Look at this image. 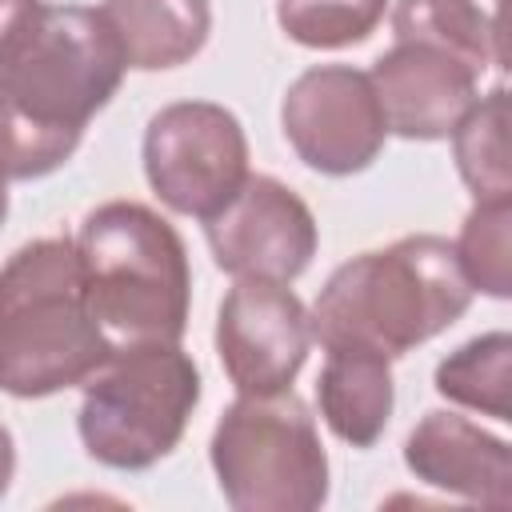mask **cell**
I'll return each mask as SVG.
<instances>
[{"instance_id":"obj_1","label":"cell","mask_w":512,"mask_h":512,"mask_svg":"<svg viewBox=\"0 0 512 512\" xmlns=\"http://www.w3.org/2000/svg\"><path fill=\"white\" fill-rule=\"evenodd\" d=\"M472 304L444 236H400L344 260L320 288L308 324L324 348H368L388 360L452 328Z\"/></svg>"},{"instance_id":"obj_2","label":"cell","mask_w":512,"mask_h":512,"mask_svg":"<svg viewBox=\"0 0 512 512\" xmlns=\"http://www.w3.org/2000/svg\"><path fill=\"white\" fill-rule=\"evenodd\" d=\"M116 348L100 332L72 236L16 248L0 268V392L56 396L96 376Z\"/></svg>"},{"instance_id":"obj_3","label":"cell","mask_w":512,"mask_h":512,"mask_svg":"<svg viewBox=\"0 0 512 512\" xmlns=\"http://www.w3.org/2000/svg\"><path fill=\"white\" fill-rule=\"evenodd\" d=\"M88 308L112 348L180 344L192 304V268L180 232L136 200H108L72 236Z\"/></svg>"},{"instance_id":"obj_4","label":"cell","mask_w":512,"mask_h":512,"mask_svg":"<svg viewBox=\"0 0 512 512\" xmlns=\"http://www.w3.org/2000/svg\"><path fill=\"white\" fill-rule=\"evenodd\" d=\"M124 72V52L100 8L40 0L0 56V100L40 128L84 136Z\"/></svg>"},{"instance_id":"obj_5","label":"cell","mask_w":512,"mask_h":512,"mask_svg":"<svg viewBox=\"0 0 512 512\" xmlns=\"http://www.w3.org/2000/svg\"><path fill=\"white\" fill-rule=\"evenodd\" d=\"M200 404V368L180 344L116 348L108 364L84 380L80 440L84 452L116 472L160 464Z\"/></svg>"},{"instance_id":"obj_6","label":"cell","mask_w":512,"mask_h":512,"mask_svg":"<svg viewBox=\"0 0 512 512\" xmlns=\"http://www.w3.org/2000/svg\"><path fill=\"white\" fill-rule=\"evenodd\" d=\"M208 460L236 512H316L328 500V452L292 388L232 400L216 420Z\"/></svg>"},{"instance_id":"obj_7","label":"cell","mask_w":512,"mask_h":512,"mask_svg":"<svg viewBox=\"0 0 512 512\" xmlns=\"http://www.w3.org/2000/svg\"><path fill=\"white\" fill-rule=\"evenodd\" d=\"M144 176L164 208L180 216H216L248 172L244 124L212 100H176L148 120Z\"/></svg>"},{"instance_id":"obj_8","label":"cell","mask_w":512,"mask_h":512,"mask_svg":"<svg viewBox=\"0 0 512 512\" xmlns=\"http://www.w3.org/2000/svg\"><path fill=\"white\" fill-rule=\"evenodd\" d=\"M280 128L292 152L324 176L364 172L388 140L376 88L368 72L352 64H316L300 72L284 92Z\"/></svg>"},{"instance_id":"obj_9","label":"cell","mask_w":512,"mask_h":512,"mask_svg":"<svg viewBox=\"0 0 512 512\" xmlns=\"http://www.w3.org/2000/svg\"><path fill=\"white\" fill-rule=\"evenodd\" d=\"M312 348L300 296L280 280H236L216 312V356L240 396L292 388Z\"/></svg>"},{"instance_id":"obj_10","label":"cell","mask_w":512,"mask_h":512,"mask_svg":"<svg viewBox=\"0 0 512 512\" xmlns=\"http://www.w3.org/2000/svg\"><path fill=\"white\" fill-rule=\"evenodd\" d=\"M204 240L220 272L236 280L292 284L316 256L312 208L276 176H248L240 192L204 220Z\"/></svg>"},{"instance_id":"obj_11","label":"cell","mask_w":512,"mask_h":512,"mask_svg":"<svg viewBox=\"0 0 512 512\" xmlns=\"http://www.w3.org/2000/svg\"><path fill=\"white\" fill-rule=\"evenodd\" d=\"M388 132L404 140H448L460 116L476 104L480 72L464 60L416 44L396 40L368 72Z\"/></svg>"},{"instance_id":"obj_12","label":"cell","mask_w":512,"mask_h":512,"mask_svg":"<svg viewBox=\"0 0 512 512\" xmlns=\"http://www.w3.org/2000/svg\"><path fill=\"white\" fill-rule=\"evenodd\" d=\"M404 464L420 484L468 504L508 508L512 500L508 444L460 412H424L404 440Z\"/></svg>"},{"instance_id":"obj_13","label":"cell","mask_w":512,"mask_h":512,"mask_svg":"<svg viewBox=\"0 0 512 512\" xmlns=\"http://www.w3.org/2000/svg\"><path fill=\"white\" fill-rule=\"evenodd\" d=\"M100 16L124 52V64L136 72L188 64L212 32L208 0H104Z\"/></svg>"},{"instance_id":"obj_14","label":"cell","mask_w":512,"mask_h":512,"mask_svg":"<svg viewBox=\"0 0 512 512\" xmlns=\"http://www.w3.org/2000/svg\"><path fill=\"white\" fill-rule=\"evenodd\" d=\"M320 416L336 440L352 448H372L396 404L392 360L368 348H328V360L316 376Z\"/></svg>"},{"instance_id":"obj_15","label":"cell","mask_w":512,"mask_h":512,"mask_svg":"<svg viewBox=\"0 0 512 512\" xmlns=\"http://www.w3.org/2000/svg\"><path fill=\"white\" fill-rule=\"evenodd\" d=\"M392 36L440 48L480 76L500 60L496 20L476 0H396Z\"/></svg>"},{"instance_id":"obj_16","label":"cell","mask_w":512,"mask_h":512,"mask_svg":"<svg viewBox=\"0 0 512 512\" xmlns=\"http://www.w3.org/2000/svg\"><path fill=\"white\" fill-rule=\"evenodd\" d=\"M436 392L460 408L484 412L492 420H512L508 388H512V336L484 332L436 364Z\"/></svg>"},{"instance_id":"obj_17","label":"cell","mask_w":512,"mask_h":512,"mask_svg":"<svg viewBox=\"0 0 512 512\" xmlns=\"http://www.w3.org/2000/svg\"><path fill=\"white\" fill-rule=\"evenodd\" d=\"M456 172L476 200H512L508 168V92L492 88L452 128Z\"/></svg>"},{"instance_id":"obj_18","label":"cell","mask_w":512,"mask_h":512,"mask_svg":"<svg viewBox=\"0 0 512 512\" xmlns=\"http://www.w3.org/2000/svg\"><path fill=\"white\" fill-rule=\"evenodd\" d=\"M508 228H512V200H476L464 216L460 236L452 244L456 264L472 292L492 300L512 296V256H508Z\"/></svg>"},{"instance_id":"obj_19","label":"cell","mask_w":512,"mask_h":512,"mask_svg":"<svg viewBox=\"0 0 512 512\" xmlns=\"http://www.w3.org/2000/svg\"><path fill=\"white\" fill-rule=\"evenodd\" d=\"M384 12L388 0H276V20L284 36L320 52L364 44Z\"/></svg>"},{"instance_id":"obj_20","label":"cell","mask_w":512,"mask_h":512,"mask_svg":"<svg viewBox=\"0 0 512 512\" xmlns=\"http://www.w3.org/2000/svg\"><path fill=\"white\" fill-rule=\"evenodd\" d=\"M80 148L76 132H52L36 120L20 116L12 104L0 100V176L4 180H36L56 172Z\"/></svg>"},{"instance_id":"obj_21","label":"cell","mask_w":512,"mask_h":512,"mask_svg":"<svg viewBox=\"0 0 512 512\" xmlns=\"http://www.w3.org/2000/svg\"><path fill=\"white\" fill-rule=\"evenodd\" d=\"M36 4H40V0H0V56H4V48L12 44V36L20 32V24L32 16Z\"/></svg>"},{"instance_id":"obj_22","label":"cell","mask_w":512,"mask_h":512,"mask_svg":"<svg viewBox=\"0 0 512 512\" xmlns=\"http://www.w3.org/2000/svg\"><path fill=\"white\" fill-rule=\"evenodd\" d=\"M12 472H16V440H12V432L0 424V496H4L8 484H12Z\"/></svg>"},{"instance_id":"obj_23","label":"cell","mask_w":512,"mask_h":512,"mask_svg":"<svg viewBox=\"0 0 512 512\" xmlns=\"http://www.w3.org/2000/svg\"><path fill=\"white\" fill-rule=\"evenodd\" d=\"M4 216H8V180L0 176V224H4Z\"/></svg>"}]
</instances>
